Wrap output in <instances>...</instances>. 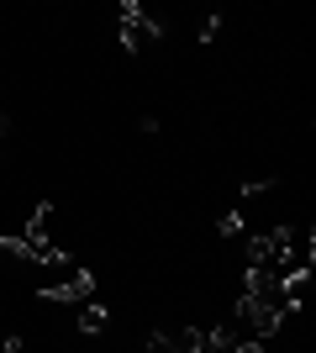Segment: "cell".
I'll list each match as a JSON object with an SVG mask.
<instances>
[{
    "label": "cell",
    "instance_id": "cell-1",
    "mask_svg": "<svg viewBox=\"0 0 316 353\" xmlns=\"http://www.w3.org/2000/svg\"><path fill=\"white\" fill-rule=\"evenodd\" d=\"M116 37H121V48H127V53H143V48L164 43V21H158V16H148L137 0H121V6H116Z\"/></svg>",
    "mask_w": 316,
    "mask_h": 353
},
{
    "label": "cell",
    "instance_id": "cell-2",
    "mask_svg": "<svg viewBox=\"0 0 316 353\" xmlns=\"http://www.w3.org/2000/svg\"><path fill=\"white\" fill-rule=\"evenodd\" d=\"M0 253H6V259H21V264H53V269L69 264V259H63V248L53 243V237H27V232L0 237Z\"/></svg>",
    "mask_w": 316,
    "mask_h": 353
},
{
    "label": "cell",
    "instance_id": "cell-3",
    "mask_svg": "<svg viewBox=\"0 0 316 353\" xmlns=\"http://www.w3.org/2000/svg\"><path fill=\"white\" fill-rule=\"evenodd\" d=\"M43 301H53V306H85V301H95V269H74L69 280L48 285Z\"/></svg>",
    "mask_w": 316,
    "mask_h": 353
},
{
    "label": "cell",
    "instance_id": "cell-4",
    "mask_svg": "<svg viewBox=\"0 0 316 353\" xmlns=\"http://www.w3.org/2000/svg\"><path fill=\"white\" fill-rule=\"evenodd\" d=\"M105 322H111V311L101 306V301H85V306H79V332H105Z\"/></svg>",
    "mask_w": 316,
    "mask_h": 353
},
{
    "label": "cell",
    "instance_id": "cell-5",
    "mask_svg": "<svg viewBox=\"0 0 316 353\" xmlns=\"http://www.w3.org/2000/svg\"><path fill=\"white\" fill-rule=\"evenodd\" d=\"M242 216H248L242 206H232V211H227V216H222V237H238V232H242Z\"/></svg>",
    "mask_w": 316,
    "mask_h": 353
},
{
    "label": "cell",
    "instance_id": "cell-6",
    "mask_svg": "<svg viewBox=\"0 0 316 353\" xmlns=\"http://www.w3.org/2000/svg\"><path fill=\"white\" fill-rule=\"evenodd\" d=\"M216 32H222V16H206L200 21V43H216Z\"/></svg>",
    "mask_w": 316,
    "mask_h": 353
},
{
    "label": "cell",
    "instance_id": "cell-7",
    "mask_svg": "<svg viewBox=\"0 0 316 353\" xmlns=\"http://www.w3.org/2000/svg\"><path fill=\"white\" fill-rule=\"evenodd\" d=\"M232 353H264V343H253V338H242V343H238V348H232Z\"/></svg>",
    "mask_w": 316,
    "mask_h": 353
},
{
    "label": "cell",
    "instance_id": "cell-8",
    "mask_svg": "<svg viewBox=\"0 0 316 353\" xmlns=\"http://www.w3.org/2000/svg\"><path fill=\"white\" fill-rule=\"evenodd\" d=\"M0 353H21V338H6V343H0Z\"/></svg>",
    "mask_w": 316,
    "mask_h": 353
},
{
    "label": "cell",
    "instance_id": "cell-9",
    "mask_svg": "<svg viewBox=\"0 0 316 353\" xmlns=\"http://www.w3.org/2000/svg\"><path fill=\"white\" fill-rule=\"evenodd\" d=\"M6 132H11V121H6V117H0V137H6Z\"/></svg>",
    "mask_w": 316,
    "mask_h": 353
}]
</instances>
